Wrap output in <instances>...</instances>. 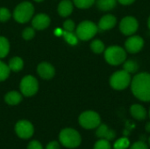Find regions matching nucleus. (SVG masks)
<instances>
[{"label":"nucleus","instance_id":"f704fd0d","mask_svg":"<svg viewBox=\"0 0 150 149\" xmlns=\"http://www.w3.org/2000/svg\"><path fill=\"white\" fill-rule=\"evenodd\" d=\"M135 0H117V2H119L120 4H123V5H129L132 4Z\"/></svg>","mask_w":150,"mask_h":149},{"label":"nucleus","instance_id":"7ed1b4c3","mask_svg":"<svg viewBox=\"0 0 150 149\" xmlns=\"http://www.w3.org/2000/svg\"><path fill=\"white\" fill-rule=\"evenodd\" d=\"M33 13L34 7L33 4L28 1H25L16 6L13 11V18L18 23L25 24L33 18Z\"/></svg>","mask_w":150,"mask_h":149},{"label":"nucleus","instance_id":"0eeeda50","mask_svg":"<svg viewBox=\"0 0 150 149\" xmlns=\"http://www.w3.org/2000/svg\"><path fill=\"white\" fill-rule=\"evenodd\" d=\"M132 78L129 73L123 70H119L113 73L110 78V85L116 90L127 89L131 83Z\"/></svg>","mask_w":150,"mask_h":149},{"label":"nucleus","instance_id":"58836bf2","mask_svg":"<svg viewBox=\"0 0 150 149\" xmlns=\"http://www.w3.org/2000/svg\"><path fill=\"white\" fill-rule=\"evenodd\" d=\"M149 146H150V137H149Z\"/></svg>","mask_w":150,"mask_h":149},{"label":"nucleus","instance_id":"f3484780","mask_svg":"<svg viewBox=\"0 0 150 149\" xmlns=\"http://www.w3.org/2000/svg\"><path fill=\"white\" fill-rule=\"evenodd\" d=\"M22 94L17 90H11L5 94L4 102L9 105H17L22 101Z\"/></svg>","mask_w":150,"mask_h":149},{"label":"nucleus","instance_id":"473e14b6","mask_svg":"<svg viewBox=\"0 0 150 149\" xmlns=\"http://www.w3.org/2000/svg\"><path fill=\"white\" fill-rule=\"evenodd\" d=\"M129 149H149V146L143 141H136L130 147Z\"/></svg>","mask_w":150,"mask_h":149},{"label":"nucleus","instance_id":"f03ea898","mask_svg":"<svg viewBox=\"0 0 150 149\" xmlns=\"http://www.w3.org/2000/svg\"><path fill=\"white\" fill-rule=\"evenodd\" d=\"M58 141L61 146L69 149L78 148L82 143V136L78 131L71 127H66L60 131Z\"/></svg>","mask_w":150,"mask_h":149},{"label":"nucleus","instance_id":"e433bc0d","mask_svg":"<svg viewBox=\"0 0 150 149\" xmlns=\"http://www.w3.org/2000/svg\"><path fill=\"white\" fill-rule=\"evenodd\" d=\"M148 26H149V28L150 29V16L149 18V19H148Z\"/></svg>","mask_w":150,"mask_h":149},{"label":"nucleus","instance_id":"2eb2a0df","mask_svg":"<svg viewBox=\"0 0 150 149\" xmlns=\"http://www.w3.org/2000/svg\"><path fill=\"white\" fill-rule=\"evenodd\" d=\"M117 24V18L112 14H107L103 16L98 22V29L103 31H107L112 29Z\"/></svg>","mask_w":150,"mask_h":149},{"label":"nucleus","instance_id":"4c0bfd02","mask_svg":"<svg viewBox=\"0 0 150 149\" xmlns=\"http://www.w3.org/2000/svg\"><path fill=\"white\" fill-rule=\"evenodd\" d=\"M33 1H35V2H37V3H40V2H42V1H44V0H33Z\"/></svg>","mask_w":150,"mask_h":149},{"label":"nucleus","instance_id":"c756f323","mask_svg":"<svg viewBox=\"0 0 150 149\" xmlns=\"http://www.w3.org/2000/svg\"><path fill=\"white\" fill-rule=\"evenodd\" d=\"M11 14L5 7H0V22H5L10 19Z\"/></svg>","mask_w":150,"mask_h":149},{"label":"nucleus","instance_id":"cd10ccee","mask_svg":"<svg viewBox=\"0 0 150 149\" xmlns=\"http://www.w3.org/2000/svg\"><path fill=\"white\" fill-rule=\"evenodd\" d=\"M93 149H112L110 141L105 139H99L95 144Z\"/></svg>","mask_w":150,"mask_h":149},{"label":"nucleus","instance_id":"f8f14e48","mask_svg":"<svg viewBox=\"0 0 150 149\" xmlns=\"http://www.w3.org/2000/svg\"><path fill=\"white\" fill-rule=\"evenodd\" d=\"M37 72L39 76L45 80H50L52 79L55 75V69L52 64L49 62H40L37 67Z\"/></svg>","mask_w":150,"mask_h":149},{"label":"nucleus","instance_id":"a211bd4d","mask_svg":"<svg viewBox=\"0 0 150 149\" xmlns=\"http://www.w3.org/2000/svg\"><path fill=\"white\" fill-rule=\"evenodd\" d=\"M131 115L137 120H143L147 117V111L142 105H133L130 108Z\"/></svg>","mask_w":150,"mask_h":149},{"label":"nucleus","instance_id":"6ab92c4d","mask_svg":"<svg viewBox=\"0 0 150 149\" xmlns=\"http://www.w3.org/2000/svg\"><path fill=\"white\" fill-rule=\"evenodd\" d=\"M8 67L10 68L11 71H14V72H18L20 71L23 67H24V61L23 60L18 57V56H15L12 57L8 63Z\"/></svg>","mask_w":150,"mask_h":149},{"label":"nucleus","instance_id":"9d476101","mask_svg":"<svg viewBox=\"0 0 150 149\" xmlns=\"http://www.w3.org/2000/svg\"><path fill=\"white\" fill-rule=\"evenodd\" d=\"M139 28V22L138 20L132 16L125 17L121 19L120 24V32L127 36H131L134 34Z\"/></svg>","mask_w":150,"mask_h":149},{"label":"nucleus","instance_id":"5701e85b","mask_svg":"<svg viewBox=\"0 0 150 149\" xmlns=\"http://www.w3.org/2000/svg\"><path fill=\"white\" fill-rule=\"evenodd\" d=\"M62 35L65 39V40L72 46H75L78 43V38L76 34H75L73 32H67V31H62Z\"/></svg>","mask_w":150,"mask_h":149},{"label":"nucleus","instance_id":"39448f33","mask_svg":"<svg viewBox=\"0 0 150 149\" xmlns=\"http://www.w3.org/2000/svg\"><path fill=\"white\" fill-rule=\"evenodd\" d=\"M78 123L84 129H96L101 124V118L94 111H85L79 115Z\"/></svg>","mask_w":150,"mask_h":149},{"label":"nucleus","instance_id":"ddd939ff","mask_svg":"<svg viewBox=\"0 0 150 149\" xmlns=\"http://www.w3.org/2000/svg\"><path fill=\"white\" fill-rule=\"evenodd\" d=\"M51 19L46 13H39L32 19V25L36 30H44L49 26Z\"/></svg>","mask_w":150,"mask_h":149},{"label":"nucleus","instance_id":"393cba45","mask_svg":"<svg viewBox=\"0 0 150 149\" xmlns=\"http://www.w3.org/2000/svg\"><path fill=\"white\" fill-rule=\"evenodd\" d=\"M10 68L7 64L0 60V82L5 81L10 76Z\"/></svg>","mask_w":150,"mask_h":149},{"label":"nucleus","instance_id":"ea45409f","mask_svg":"<svg viewBox=\"0 0 150 149\" xmlns=\"http://www.w3.org/2000/svg\"><path fill=\"white\" fill-rule=\"evenodd\" d=\"M149 117H150V110H149Z\"/></svg>","mask_w":150,"mask_h":149},{"label":"nucleus","instance_id":"bb28decb","mask_svg":"<svg viewBox=\"0 0 150 149\" xmlns=\"http://www.w3.org/2000/svg\"><path fill=\"white\" fill-rule=\"evenodd\" d=\"M130 147V142L127 138H120L117 140L113 145L114 149H127Z\"/></svg>","mask_w":150,"mask_h":149},{"label":"nucleus","instance_id":"dca6fc26","mask_svg":"<svg viewBox=\"0 0 150 149\" xmlns=\"http://www.w3.org/2000/svg\"><path fill=\"white\" fill-rule=\"evenodd\" d=\"M74 9V5L73 3L70 0H62L60 2V4H58V13L61 17H68L69 16Z\"/></svg>","mask_w":150,"mask_h":149},{"label":"nucleus","instance_id":"c85d7f7f","mask_svg":"<svg viewBox=\"0 0 150 149\" xmlns=\"http://www.w3.org/2000/svg\"><path fill=\"white\" fill-rule=\"evenodd\" d=\"M35 35V30L33 27H25L22 32V37L25 40H32Z\"/></svg>","mask_w":150,"mask_h":149},{"label":"nucleus","instance_id":"1a4fd4ad","mask_svg":"<svg viewBox=\"0 0 150 149\" xmlns=\"http://www.w3.org/2000/svg\"><path fill=\"white\" fill-rule=\"evenodd\" d=\"M16 135L21 140H29L34 134V126L29 120L20 119L14 126Z\"/></svg>","mask_w":150,"mask_h":149},{"label":"nucleus","instance_id":"b1692460","mask_svg":"<svg viewBox=\"0 0 150 149\" xmlns=\"http://www.w3.org/2000/svg\"><path fill=\"white\" fill-rule=\"evenodd\" d=\"M91 49L95 54H101L105 51V44L100 40H95L91 43Z\"/></svg>","mask_w":150,"mask_h":149},{"label":"nucleus","instance_id":"2f4dec72","mask_svg":"<svg viewBox=\"0 0 150 149\" xmlns=\"http://www.w3.org/2000/svg\"><path fill=\"white\" fill-rule=\"evenodd\" d=\"M26 149H44V148L39 141L33 140L28 143Z\"/></svg>","mask_w":150,"mask_h":149},{"label":"nucleus","instance_id":"4be33fe9","mask_svg":"<svg viewBox=\"0 0 150 149\" xmlns=\"http://www.w3.org/2000/svg\"><path fill=\"white\" fill-rule=\"evenodd\" d=\"M123 69L131 75L137 72V70L139 69V64L134 60H128L123 62Z\"/></svg>","mask_w":150,"mask_h":149},{"label":"nucleus","instance_id":"9b49d317","mask_svg":"<svg viewBox=\"0 0 150 149\" xmlns=\"http://www.w3.org/2000/svg\"><path fill=\"white\" fill-rule=\"evenodd\" d=\"M144 46V40L138 35L130 36L125 42L126 50L130 54H136L140 52Z\"/></svg>","mask_w":150,"mask_h":149},{"label":"nucleus","instance_id":"72a5a7b5","mask_svg":"<svg viewBox=\"0 0 150 149\" xmlns=\"http://www.w3.org/2000/svg\"><path fill=\"white\" fill-rule=\"evenodd\" d=\"M45 149H61V144L57 141H52L46 145Z\"/></svg>","mask_w":150,"mask_h":149},{"label":"nucleus","instance_id":"7c9ffc66","mask_svg":"<svg viewBox=\"0 0 150 149\" xmlns=\"http://www.w3.org/2000/svg\"><path fill=\"white\" fill-rule=\"evenodd\" d=\"M76 28V25L75 22L71 19H67L66 21H64L63 23V30L67 31V32H74Z\"/></svg>","mask_w":150,"mask_h":149},{"label":"nucleus","instance_id":"a878e982","mask_svg":"<svg viewBox=\"0 0 150 149\" xmlns=\"http://www.w3.org/2000/svg\"><path fill=\"white\" fill-rule=\"evenodd\" d=\"M96 0H73V4L79 9H88L94 4Z\"/></svg>","mask_w":150,"mask_h":149},{"label":"nucleus","instance_id":"c9c22d12","mask_svg":"<svg viewBox=\"0 0 150 149\" xmlns=\"http://www.w3.org/2000/svg\"><path fill=\"white\" fill-rule=\"evenodd\" d=\"M145 129L148 133H150V122H148L145 126Z\"/></svg>","mask_w":150,"mask_h":149},{"label":"nucleus","instance_id":"412c9836","mask_svg":"<svg viewBox=\"0 0 150 149\" xmlns=\"http://www.w3.org/2000/svg\"><path fill=\"white\" fill-rule=\"evenodd\" d=\"M10 51V43L9 40L4 37L0 36V59L4 58Z\"/></svg>","mask_w":150,"mask_h":149},{"label":"nucleus","instance_id":"f257e3e1","mask_svg":"<svg viewBox=\"0 0 150 149\" xmlns=\"http://www.w3.org/2000/svg\"><path fill=\"white\" fill-rule=\"evenodd\" d=\"M131 90L139 100L150 102V74H137L131 81Z\"/></svg>","mask_w":150,"mask_h":149},{"label":"nucleus","instance_id":"423d86ee","mask_svg":"<svg viewBox=\"0 0 150 149\" xmlns=\"http://www.w3.org/2000/svg\"><path fill=\"white\" fill-rule=\"evenodd\" d=\"M98 31V27L94 22L90 20H84L77 25L76 34L77 38L81 40H89L97 34Z\"/></svg>","mask_w":150,"mask_h":149},{"label":"nucleus","instance_id":"6e6552de","mask_svg":"<svg viewBox=\"0 0 150 149\" xmlns=\"http://www.w3.org/2000/svg\"><path fill=\"white\" fill-rule=\"evenodd\" d=\"M19 89L23 96L33 97L38 92V90H39L38 80L31 75L25 76L20 81Z\"/></svg>","mask_w":150,"mask_h":149},{"label":"nucleus","instance_id":"20e7f679","mask_svg":"<svg viewBox=\"0 0 150 149\" xmlns=\"http://www.w3.org/2000/svg\"><path fill=\"white\" fill-rule=\"evenodd\" d=\"M105 59L107 63L112 66L122 64L127 59L126 51L119 46H112L105 49Z\"/></svg>","mask_w":150,"mask_h":149},{"label":"nucleus","instance_id":"4468645a","mask_svg":"<svg viewBox=\"0 0 150 149\" xmlns=\"http://www.w3.org/2000/svg\"><path fill=\"white\" fill-rule=\"evenodd\" d=\"M96 129V136L99 139H105L111 141L116 137V133L112 129L109 128L105 124H100Z\"/></svg>","mask_w":150,"mask_h":149},{"label":"nucleus","instance_id":"aec40b11","mask_svg":"<svg viewBox=\"0 0 150 149\" xmlns=\"http://www.w3.org/2000/svg\"><path fill=\"white\" fill-rule=\"evenodd\" d=\"M96 3L100 11H107L112 10L116 6L117 0H96Z\"/></svg>","mask_w":150,"mask_h":149}]
</instances>
